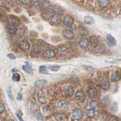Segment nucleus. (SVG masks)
I'll use <instances>...</instances> for the list:
<instances>
[{
    "mask_svg": "<svg viewBox=\"0 0 121 121\" xmlns=\"http://www.w3.org/2000/svg\"><path fill=\"white\" fill-rule=\"evenodd\" d=\"M20 78H21V76H20L19 74H18V73H15L13 74L12 79L14 81H19V80H20Z\"/></svg>",
    "mask_w": 121,
    "mask_h": 121,
    "instance_id": "obj_33",
    "label": "nucleus"
},
{
    "mask_svg": "<svg viewBox=\"0 0 121 121\" xmlns=\"http://www.w3.org/2000/svg\"><path fill=\"white\" fill-rule=\"evenodd\" d=\"M47 81H45V80L44 79H40V80H38L35 82V85L37 86V87H42L44 85H45L46 84Z\"/></svg>",
    "mask_w": 121,
    "mask_h": 121,
    "instance_id": "obj_29",
    "label": "nucleus"
},
{
    "mask_svg": "<svg viewBox=\"0 0 121 121\" xmlns=\"http://www.w3.org/2000/svg\"><path fill=\"white\" fill-rule=\"evenodd\" d=\"M77 33L79 36H85L88 33V30L84 27H79L77 30Z\"/></svg>",
    "mask_w": 121,
    "mask_h": 121,
    "instance_id": "obj_22",
    "label": "nucleus"
},
{
    "mask_svg": "<svg viewBox=\"0 0 121 121\" xmlns=\"http://www.w3.org/2000/svg\"><path fill=\"white\" fill-rule=\"evenodd\" d=\"M26 64L22 66V69H23L24 71H26V72H27V73H30V74H32V66L30 65V64H29L28 62H26Z\"/></svg>",
    "mask_w": 121,
    "mask_h": 121,
    "instance_id": "obj_24",
    "label": "nucleus"
},
{
    "mask_svg": "<svg viewBox=\"0 0 121 121\" xmlns=\"http://www.w3.org/2000/svg\"><path fill=\"white\" fill-rule=\"evenodd\" d=\"M39 72H41L43 74H48V69H47V67L44 66V65H42L39 67Z\"/></svg>",
    "mask_w": 121,
    "mask_h": 121,
    "instance_id": "obj_32",
    "label": "nucleus"
},
{
    "mask_svg": "<svg viewBox=\"0 0 121 121\" xmlns=\"http://www.w3.org/2000/svg\"><path fill=\"white\" fill-rule=\"evenodd\" d=\"M107 42L109 46L110 47H114L116 44V41L113 36L110 35H107Z\"/></svg>",
    "mask_w": 121,
    "mask_h": 121,
    "instance_id": "obj_12",
    "label": "nucleus"
},
{
    "mask_svg": "<svg viewBox=\"0 0 121 121\" xmlns=\"http://www.w3.org/2000/svg\"><path fill=\"white\" fill-rule=\"evenodd\" d=\"M17 117H18V119H19V121H24V120L22 119V117H21V116L20 115H19V114L17 113Z\"/></svg>",
    "mask_w": 121,
    "mask_h": 121,
    "instance_id": "obj_41",
    "label": "nucleus"
},
{
    "mask_svg": "<svg viewBox=\"0 0 121 121\" xmlns=\"http://www.w3.org/2000/svg\"><path fill=\"white\" fill-rule=\"evenodd\" d=\"M79 45L82 49H86L88 47V40L86 38L81 39L79 41Z\"/></svg>",
    "mask_w": 121,
    "mask_h": 121,
    "instance_id": "obj_16",
    "label": "nucleus"
},
{
    "mask_svg": "<svg viewBox=\"0 0 121 121\" xmlns=\"http://www.w3.org/2000/svg\"><path fill=\"white\" fill-rule=\"evenodd\" d=\"M36 119L38 121H43V116L41 113H38L36 114Z\"/></svg>",
    "mask_w": 121,
    "mask_h": 121,
    "instance_id": "obj_36",
    "label": "nucleus"
},
{
    "mask_svg": "<svg viewBox=\"0 0 121 121\" xmlns=\"http://www.w3.org/2000/svg\"><path fill=\"white\" fill-rule=\"evenodd\" d=\"M8 96H9V97L10 98V99H11V100H13V97L12 93H11V91H9V92H8Z\"/></svg>",
    "mask_w": 121,
    "mask_h": 121,
    "instance_id": "obj_40",
    "label": "nucleus"
},
{
    "mask_svg": "<svg viewBox=\"0 0 121 121\" xmlns=\"http://www.w3.org/2000/svg\"><path fill=\"white\" fill-rule=\"evenodd\" d=\"M97 2L98 6L102 9L107 8L110 4V0H97Z\"/></svg>",
    "mask_w": 121,
    "mask_h": 121,
    "instance_id": "obj_9",
    "label": "nucleus"
},
{
    "mask_svg": "<svg viewBox=\"0 0 121 121\" xmlns=\"http://www.w3.org/2000/svg\"><path fill=\"white\" fill-rule=\"evenodd\" d=\"M7 21L11 26H18L20 24V20L19 18L13 15H9L7 18Z\"/></svg>",
    "mask_w": 121,
    "mask_h": 121,
    "instance_id": "obj_1",
    "label": "nucleus"
},
{
    "mask_svg": "<svg viewBox=\"0 0 121 121\" xmlns=\"http://www.w3.org/2000/svg\"><path fill=\"white\" fill-rule=\"evenodd\" d=\"M7 56L9 57V58H10V59H16V56H15V55H13V54H12V53L8 54V55H7Z\"/></svg>",
    "mask_w": 121,
    "mask_h": 121,
    "instance_id": "obj_38",
    "label": "nucleus"
},
{
    "mask_svg": "<svg viewBox=\"0 0 121 121\" xmlns=\"http://www.w3.org/2000/svg\"><path fill=\"white\" fill-rule=\"evenodd\" d=\"M5 110V105L3 103H1L0 105V113H2Z\"/></svg>",
    "mask_w": 121,
    "mask_h": 121,
    "instance_id": "obj_37",
    "label": "nucleus"
},
{
    "mask_svg": "<svg viewBox=\"0 0 121 121\" xmlns=\"http://www.w3.org/2000/svg\"></svg>",
    "mask_w": 121,
    "mask_h": 121,
    "instance_id": "obj_44",
    "label": "nucleus"
},
{
    "mask_svg": "<svg viewBox=\"0 0 121 121\" xmlns=\"http://www.w3.org/2000/svg\"><path fill=\"white\" fill-rule=\"evenodd\" d=\"M75 99L78 102L81 104L85 101V97L84 93L81 91H78L75 93Z\"/></svg>",
    "mask_w": 121,
    "mask_h": 121,
    "instance_id": "obj_5",
    "label": "nucleus"
},
{
    "mask_svg": "<svg viewBox=\"0 0 121 121\" xmlns=\"http://www.w3.org/2000/svg\"><path fill=\"white\" fill-rule=\"evenodd\" d=\"M43 56L44 58H47V59H51V58L55 57V52L52 49H47L44 52Z\"/></svg>",
    "mask_w": 121,
    "mask_h": 121,
    "instance_id": "obj_11",
    "label": "nucleus"
},
{
    "mask_svg": "<svg viewBox=\"0 0 121 121\" xmlns=\"http://www.w3.org/2000/svg\"><path fill=\"white\" fill-rule=\"evenodd\" d=\"M74 19L70 15H66L63 18V23L65 26L69 27H71L73 25Z\"/></svg>",
    "mask_w": 121,
    "mask_h": 121,
    "instance_id": "obj_6",
    "label": "nucleus"
},
{
    "mask_svg": "<svg viewBox=\"0 0 121 121\" xmlns=\"http://www.w3.org/2000/svg\"><path fill=\"white\" fill-rule=\"evenodd\" d=\"M57 52L61 55H67L69 53V48L66 46H60L57 49Z\"/></svg>",
    "mask_w": 121,
    "mask_h": 121,
    "instance_id": "obj_13",
    "label": "nucleus"
},
{
    "mask_svg": "<svg viewBox=\"0 0 121 121\" xmlns=\"http://www.w3.org/2000/svg\"><path fill=\"white\" fill-rule=\"evenodd\" d=\"M110 87V84L109 81L107 79H104L102 80V82H100V87L103 88L104 90H108Z\"/></svg>",
    "mask_w": 121,
    "mask_h": 121,
    "instance_id": "obj_20",
    "label": "nucleus"
},
{
    "mask_svg": "<svg viewBox=\"0 0 121 121\" xmlns=\"http://www.w3.org/2000/svg\"><path fill=\"white\" fill-rule=\"evenodd\" d=\"M85 114L87 115V116L89 118H93L95 117V111L93 110L92 109H87L85 110Z\"/></svg>",
    "mask_w": 121,
    "mask_h": 121,
    "instance_id": "obj_26",
    "label": "nucleus"
},
{
    "mask_svg": "<svg viewBox=\"0 0 121 121\" xmlns=\"http://www.w3.org/2000/svg\"><path fill=\"white\" fill-rule=\"evenodd\" d=\"M30 108H31L32 112H36L38 109V105L35 102H31V104H30Z\"/></svg>",
    "mask_w": 121,
    "mask_h": 121,
    "instance_id": "obj_31",
    "label": "nucleus"
},
{
    "mask_svg": "<svg viewBox=\"0 0 121 121\" xmlns=\"http://www.w3.org/2000/svg\"><path fill=\"white\" fill-rule=\"evenodd\" d=\"M63 36L67 39H72L74 38V33L70 30H65L63 32Z\"/></svg>",
    "mask_w": 121,
    "mask_h": 121,
    "instance_id": "obj_19",
    "label": "nucleus"
},
{
    "mask_svg": "<svg viewBox=\"0 0 121 121\" xmlns=\"http://www.w3.org/2000/svg\"><path fill=\"white\" fill-rule=\"evenodd\" d=\"M88 95L90 98H95L98 95V90L95 87H90L88 90Z\"/></svg>",
    "mask_w": 121,
    "mask_h": 121,
    "instance_id": "obj_14",
    "label": "nucleus"
},
{
    "mask_svg": "<svg viewBox=\"0 0 121 121\" xmlns=\"http://www.w3.org/2000/svg\"><path fill=\"white\" fill-rule=\"evenodd\" d=\"M84 22L87 24H93L94 23L93 18L91 17H85L84 19Z\"/></svg>",
    "mask_w": 121,
    "mask_h": 121,
    "instance_id": "obj_28",
    "label": "nucleus"
},
{
    "mask_svg": "<svg viewBox=\"0 0 121 121\" xmlns=\"http://www.w3.org/2000/svg\"><path fill=\"white\" fill-rule=\"evenodd\" d=\"M19 3L24 6H27L31 3V0H19Z\"/></svg>",
    "mask_w": 121,
    "mask_h": 121,
    "instance_id": "obj_34",
    "label": "nucleus"
},
{
    "mask_svg": "<svg viewBox=\"0 0 121 121\" xmlns=\"http://www.w3.org/2000/svg\"><path fill=\"white\" fill-rule=\"evenodd\" d=\"M56 13H55V11H54L53 10L48 8L47 9L43 11L42 16H43V17L44 19H49V18L51 19L52 17Z\"/></svg>",
    "mask_w": 121,
    "mask_h": 121,
    "instance_id": "obj_4",
    "label": "nucleus"
},
{
    "mask_svg": "<svg viewBox=\"0 0 121 121\" xmlns=\"http://www.w3.org/2000/svg\"><path fill=\"white\" fill-rule=\"evenodd\" d=\"M18 100H22V95L21 93H18V96H17Z\"/></svg>",
    "mask_w": 121,
    "mask_h": 121,
    "instance_id": "obj_39",
    "label": "nucleus"
},
{
    "mask_svg": "<svg viewBox=\"0 0 121 121\" xmlns=\"http://www.w3.org/2000/svg\"><path fill=\"white\" fill-rule=\"evenodd\" d=\"M19 48L24 52H29V48H30V44L29 42L26 39L21 40V41L19 42Z\"/></svg>",
    "mask_w": 121,
    "mask_h": 121,
    "instance_id": "obj_3",
    "label": "nucleus"
},
{
    "mask_svg": "<svg viewBox=\"0 0 121 121\" xmlns=\"http://www.w3.org/2000/svg\"><path fill=\"white\" fill-rule=\"evenodd\" d=\"M50 21H51L52 24L53 25H59L62 22V19H61V17H60V15L58 13H56L52 17V18L50 19Z\"/></svg>",
    "mask_w": 121,
    "mask_h": 121,
    "instance_id": "obj_7",
    "label": "nucleus"
},
{
    "mask_svg": "<svg viewBox=\"0 0 121 121\" xmlns=\"http://www.w3.org/2000/svg\"><path fill=\"white\" fill-rule=\"evenodd\" d=\"M63 91L66 96L71 97L74 93V89L70 85L65 84L63 86Z\"/></svg>",
    "mask_w": 121,
    "mask_h": 121,
    "instance_id": "obj_2",
    "label": "nucleus"
},
{
    "mask_svg": "<svg viewBox=\"0 0 121 121\" xmlns=\"http://www.w3.org/2000/svg\"><path fill=\"white\" fill-rule=\"evenodd\" d=\"M60 69V67L57 66V65H50L48 66V69L53 72H57Z\"/></svg>",
    "mask_w": 121,
    "mask_h": 121,
    "instance_id": "obj_35",
    "label": "nucleus"
},
{
    "mask_svg": "<svg viewBox=\"0 0 121 121\" xmlns=\"http://www.w3.org/2000/svg\"><path fill=\"white\" fill-rule=\"evenodd\" d=\"M72 115H73V117L74 119L80 120L82 117L83 113L79 109H76L73 112Z\"/></svg>",
    "mask_w": 121,
    "mask_h": 121,
    "instance_id": "obj_10",
    "label": "nucleus"
},
{
    "mask_svg": "<svg viewBox=\"0 0 121 121\" xmlns=\"http://www.w3.org/2000/svg\"><path fill=\"white\" fill-rule=\"evenodd\" d=\"M38 99L39 102H41V104H45L46 102L45 97L43 91L38 92Z\"/></svg>",
    "mask_w": 121,
    "mask_h": 121,
    "instance_id": "obj_23",
    "label": "nucleus"
},
{
    "mask_svg": "<svg viewBox=\"0 0 121 121\" xmlns=\"http://www.w3.org/2000/svg\"><path fill=\"white\" fill-rule=\"evenodd\" d=\"M90 107L95 112H98L99 110V104L96 100H93L90 102Z\"/></svg>",
    "mask_w": 121,
    "mask_h": 121,
    "instance_id": "obj_18",
    "label": "nucleus"
},
{
    "mask_svg": "<svg viewBox=\"0 0 121 121\" xmlns=\"http://www.w3.org/2000/svg\"><path fill=\"white\" fill-rule=\"evenodd\" d=\"M111 78H112V80L113 81L117 82L120 81V79H121V76L120 73L118 72H114L111 75Z\"/></svg>",
    "mask_w": 121,
    "mask_h": 121,
    "instance_id": "obj_21",
    "label": "nucleus"
},
{
    "mask_svg": "<svg viewBox=\"0 0 121 121\" xmlns=\"http://www.w3.org/2000/svg\"><path fill=\"white\" fill-rule=\"evenodd\" d=\"M44 49V47L41 45H36L33 48V51L36 54L40 53Z\"/></svg>",
    "mask_w": 121,
    "mask_h": 121,
    "instance_id": "obj_27",
    "label": "nucleus"
},
{
    "mask_svg": "<svg viewBox=\"0 0 121 121\" xmlns=\"http://www.w3.org/2000/svg\"><path fill=\"white\" fill-rule=\"evenodd\" d=\"M112 121H119L117 119H112Z\"/></svg>",
    "mask_w": 121,
    "mask_h": 121,
    "instance_id": "obj_42",
    "label": "nucleus"
},
{
    "mask_svg": "<svg viewBox=\"0 0 121 121\" xmlns=\"http://www.w3.org/2000/svg\"><path fill=\"white\" fill-rule=\"evenodd\" d=\"M6 31L9 35H15L17 32V27L14 26H7L6 28Z\"/></svg>",
    "mask_w": 121,
    "mask_h": 121,
    "instance_id": "obj_17",
    "label": "nucleus"
},
{
    "mask_svg": "<svg viewBox=\"0 0 121 121\" xmlns=\"http://www.w3.org/2000/svg\"><path fill=\"white\" fill-rule=\"evenodd\" d=\"M105 48L104 46L102 44V45L100 44V45H98L95 47H94L93 49V52L96 54L102 53L105 51Z\"/></svg>",
    "mask_w": 121,
    "mask_h": 121,
    "instance_id": "obj_15",
    "label": "nucleus"
},
{
    "mask_svg": "<svg viewBox=\"0 0 121 121\" xmlns=\"http://www.w3.org/2000/svg\"><path fill=\"white\" fill-rule=\"evenodd\" d=\"M90 43L92 44V45H96V46L99 45V39H98V38H97L96 36H91V37L90 38Z\"/></svg>",
    "mask_w": 121,
    "mask_h": 121,
    "instance_id": "obj_25",
    "label": "nucleus"
},
{
    "mask_svg": "<svg viewBox=\"0 0 121 121\" xmlns=\"http://www.w3.org/2000/svg\"><path fill=\"white\" fill-rule=\"evenodd\" d=\"M58 107L61 111H66L69 108V103L64 100H59L58 103Z\"/></svg>",
    "mask_w": 121,
    "mask_h": 121,
    "instance_id": "obj_8",
    "label": "nucleus"
},
{
    "mask_svg": "<svg viewBox=\"0 0 121 121\" xmlns=\"http://www.w3.org/2000/svg\"><path fill=\"white\" fill-rule=\"evenodd\" d=\"M54 116H55V119L58 121H63L64 119V114H60V113L55 114Z\"/></svg>",
    "mask_w": 121,
    "mask_h": 121,
    "instance_id": "obj_30",
    "label": "nucleus"
},
{
    "mask_svg": "<svg viewBox=\"0 0 121 121\" xmlns=\"http://www.w3.org/2000/svg\"><path fill=\"white\" fill-rule=\"evenodd\" d=\"M14 121L13 120H10V121Z\"/></svg>",
    "mask_w": 121,
    "mask_h": 121,
    "instance_id": "obj_43",
    "label": "nucleus"
}]
</instances>
